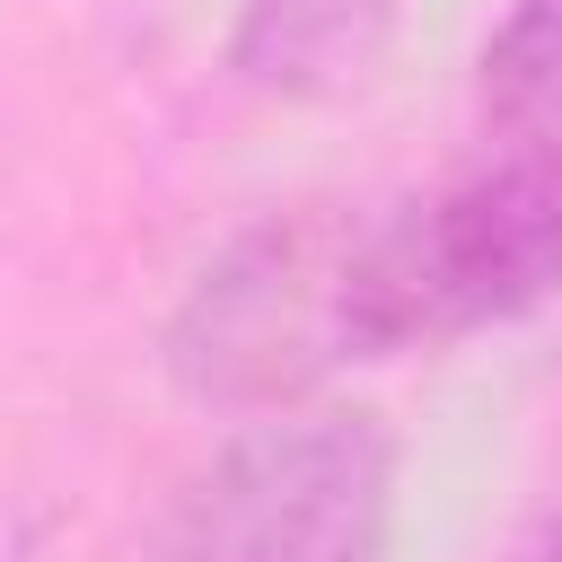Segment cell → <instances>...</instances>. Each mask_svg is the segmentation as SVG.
<instances>
[{
    "label": "cell",
    "mask_w": 562,
    "mask_h": 562,
    "mask_svg": "<svg viewBox=\"0 0 562 562\" xmlns=\"http://www.w3.org/2000/svg\"><path fill=\"white\" fill-rule=\"evenodd\" d=\"M536 307H562V158H501L492 176L378 211L369 228L378 360L439 351Z\"/></svg>",
    "instance_id": "3"
},
{
    "label": "cell",
    "mask_w": 562,
    "mask_h": 562,
    "mask_svg": "<svg viewBox=\"0 0 562 562\" xmlns=\"http://www.w3.org/2000/svg\"><path fill=\"white\" fill-rule=\"evenodd\" d=\"M369 228L378 211L360 202H290L211 246L158 334L176 395L202 413H281L334 369L378 360Z\"/></svg>",
    "instance_id": "1"
},
{
    "label": "cell",
    "mask_w": 562,
    "mask_h": 562,
    "mask_svg": "<svg viewBox=\"0 0 562 562\" xmlns=\"http://www.w3.org/2000/svg\"><path fill=\"white\" fill-rule=\"evenodd\" d=\"M474 105L509 158H562V0H509L474 61Z\"/></svg>",
    "instance_id": "5"
},
{
    "label": "cell",
    "mask_w": 562,
    "mask_h": 562,
    "mask_svg": "<svg viewBox=\"0 0 562 562\" xmlns=\"http://www.w3.org/2000/svg\"><path fill=\"white\" fill-rule=\"evenodd\" d=\"M386 35H395V0H237L228 61L246 88L316 105V97L360 88Z\"/></svg>",
    "instance_id": "4"
},
{
    "label": "cell",
    "mask_w": 562,
    "mask_h": 562,
    "mask_svg": "<svg viewBox=\"0 0 562 562\" xmlns=\"http://www.w3.org/2000/svg\"><path fill=\"white\" fill-rule=\"evenodd\" d=\"M536 562H562V509H553V527H544V544H536Z\"/></svg>",
    "instance_id": "6"
},
{
    "label": "cell",
    "mask_w": 562,
    "mask_h": 562,
    "mask_svg": "<svg viewBox=\"0 0 562 562\" xmlns=\"http://www.w3.org/2000/svg\"><path fill=\"white\" fill-rule=\"evenodd\" d=\"M395 439L351 404L246 413L184 483L158 562H386Z\"/></svg>",
    "instance_id": "2"
}]
</instances>
